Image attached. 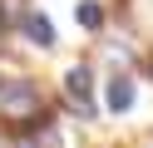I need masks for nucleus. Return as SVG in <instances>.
Returning <instances> with one entry per match:
<instances>
[{
	"mask_svg": "<svg viewBox=\"0 0 153 148\" xmlns=\"http://www.w3.org/2000/svg\"><path fill=\"white\" fill-rule=\"evenodd\" d=\"M5 39H10V20H5V10H0V49H5Z\"/></svg>",
	"mask_w": 153,
	"mask_h": 148,
	"instance_id": "0eeeda50",
	"label": "nucleus"
},
{
	"mask_svg": "<svg viewBox=\"0 0 153 148\" xmlns=\"http://www.w3.org/2000/svg\"><path fill=\"white\" fill-rule=\"evenodd\" d=\"M15 30H20V35H25V45H30V49H40V54H50V49L59 45V35H54V20L45 15L40 5H30V10H25V15L15 20Z\"/></svg>",
	"mask_w": 153,
	"mask_h": 148,
	"instance_id": "20e7f679",
	"label": "nucleus"
},
{
	"mask_svg": "<svg viewBox=\"0 0 153 148\" xmlns=\"http://www.w3.org/2000/svg\"><path fill=\"white\" fill-rule=\"evenodd\" d=\"M94 89H99V84H94V69L84 64V59L64 69V84H59V94H64V109H69V114H79L84 123L99 114V104H94Z\"/></svg>",
	"mask_w": 153,
	"mask_h": 148,
	"instance_id": "f03ea898",
	"label": "nucleus"
},
{
	"mask_svg": "<svg viewBox=\"0 0 153 148\" xmlns=\"http://www.w3.org/2000/svg\"><path fill=\"white\" fill-rule=\"evenodd\" d=\"M50 114V94H45L40 79L30 74H0V123L10 133H25V128L45 123Z\"/></svg>",
	"mask_w": 153,
	"mask_h": 148,
	"instance_id": "f257e3e1",
	"label": "nucleus"
},
{
	"mask_svg": "<svg viewBox=\"0 0 153 148\" xmlns=\"http://www.w3.org/2000/svg\"><path fill=\"white\" fill-rule=\"evenodd\" d=\"M133 104H138V79H133V69H114L109 79H104V109H109L114 118L133 114Z\"/></svg>",
	"mask_w": 153,
	"mask_h": 148,
	"instance_id": "7ed1b4c3",
	"label": "nucleus"
},
{
	"mask_svg": "<svg viewBox=\"0 0 153 148\" xmlns=\"http://www.w3.org/2000/svg\"><path fill=\"white\" fill-rule=\"evenodd\" d=\"M74 25L89 30V35H99L104 25H109V10H104V0H79L74 5Z\"/></svg>",
	"mask_w": 153,
	"mask_h": 148,
	"instance_id": "39448f33",
	"label": "nucleus"
},
{
	"mask_svg": "<svg viewBox=\"0 0 153 148\" xmlns=\"http://www.w3.org/2000/svg\"><path fill=\"white\" fill-rule=\"evenodd\" d=\"M104 59H109L114 69H133L138 49H133V39H109V45H104Z\"/></svg>",
	"mask_w": 153,
	"mask_h": 148,
	"instance_id": "423d86ee",
	"label": "nucleus"
}]
</instances>
